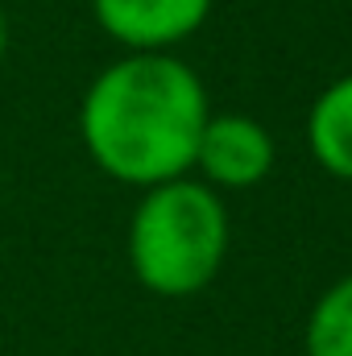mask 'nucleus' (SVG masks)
Instances as JSON below:
<instances>
[{
  "label": "nucleus",
  "mask_w": 352,
  "mask_h": 356,
  "mask_svg": "<svg viewBox=\"0 0 352 356\" xmlns=\"http://www.w3.org/2000/svg\"><path fill=\"white\" fill-rule=\"evenodd\" d=\"M195 166L216 186H253L273 166V141L253 116H207Z\"/></svg>",
  "instance_id": "4"
},
{
  "label": "nucleus",
  "mask_w": 352,
  "mask_h": 356,
  "mask_svg": "<svg viewBox=\"0 0 352 356\" xmlns=\"http://www.w3.org/2000/svg\"><path fill=\"white\" fill-rule=\"evenodd\" d=\"M311 154L336 178H352V75L332 83L311 108Z\"/></svg>",
  "instance_id": "5"
},
{
  "label": "nucleus",
  "mask_w": 352,
  "mask_h": 356,
  "mask_svg": "<svg viewBox=\"0 0 352 356\" xmlns=\"http://www.w3.org/2000/svg\"><path fill=\"white\" fill-rule=\"evenodd\" d=\"M307 356H352V273L315 302L307 319Z\"/></svg>",
  "instance_id": "6"
},
{
  "label": "nucleus",
  "mask_w": 352,
  "mask_h": 356,
  "mask_svg": "<svg viewBox=\"0 0 352 356\" xmlns=\"http://www.w3.org/2000/svg\"><path fill=\"white\" fill-rule=\"evenodd\" d=\"M228 211L211 186L170 178L141 195L129 224V266L150 294H199L224 266Z\"/></svg>",
  "instance_id": "2"
},
{
  "label": "nucleus",
  "mask_w": 352,
  "mask_h": 356,
  "mask_svg": "<svg viewBox=\"0 0 352 356\" xmlns=\"http://www.w3.org/2000/svg\"><path fill=\"white\" fill-rule=\"evenodd\" d=\"M91 13L129 54H166L207 21L211 0H91Z\"/></svg>",
  "instance_id": "3"
},
{
  "label": "nucleus",
  "mask_w": 352,
  "mask_h": 356,
  "mask_svg": "<svg viewBox=\"0 0 352 356\" xmlns=\"http://www.w3.org/2000/svg\"><path fill=\"white\" fill-rule=\"evenodd\" d=\"M207 116L203 83L186 63L170 54H125L83 91L79 137L108 178L150 191L195 166Z\"/></svg>",
  "instance_id": "1"
},
{
  "label": "nucleus",
  "mask_w": 352,
  "mask_h": 356,
  "mask_svg": "<svg viewBox=\"0 0 352 356\" xmlns=\"http://www.w3.org/2000/svg\"><path fill=\"white\" fill-rule=\"evenodd\" d=\"M4 46H8V25H4V8H0V58H4Z\"/></svg>",
  "instance_id": "7"
}]
</instances>
